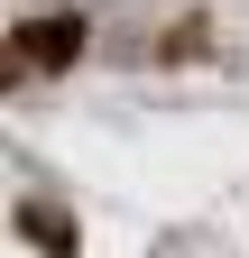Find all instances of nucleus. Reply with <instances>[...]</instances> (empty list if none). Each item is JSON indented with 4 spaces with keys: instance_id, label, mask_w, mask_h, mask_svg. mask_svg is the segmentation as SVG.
Masks as SVG:
<instances>
[{
    "instance_id": "nucleus-1",
    "label": "nucleus",
    "mask_w": 249,
    "mask_h": 258,
    "mask_svg": "<svg viewBox=\"0 0 249 258\" xmlns=\"http://www.w3.org/2000/svg\"><path fill=\"white\" fill-rule=\"evenodd\" d=\"M74 37H83L74 19H55V28H19V55H28V64H74Z\"/></svg>"
},
{
    "instance_id": "nucleus-2",
    "label": "nucleus",
    "mask_w": 249,
    "mask_h": 258,
    "mask_svg": "<svg viewBox=\"0 0 249 258\" xmlns=\"http://www.w3.org/2000/svg\"><path fill=\"white\" fill-rule=\"evenodd\" d=\"M19 221H28V240H55V249H65V240H74V231H65V212H37V203H28Z\"/></svg>"
}]
</instances>
